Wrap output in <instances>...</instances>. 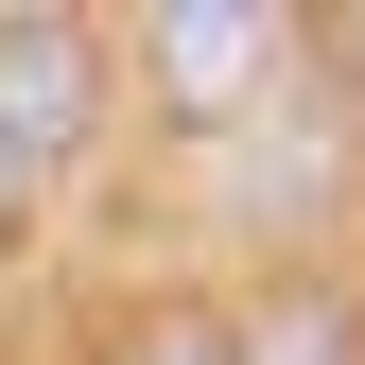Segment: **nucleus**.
Returning a JSON list of instances; mask_svg holds the SVG:
<instances>
[{"instance_id":"obj_1","label":"nucleus","mask_w":365,"mask_h":365,"mask_svg":"<svg viewBox=\"0 0 365 365\" xmlns=\"http://www.w3.org/2000/svg\"><path fill=\"white\" fill-rule=\"evenodd\" d=\"M87 105H105V35L87 18H0V140H18L35 174L87 140Z\"/></svg>"},{"instance_id":"obj_2","label":"nucleus","mask_w":365,"mask_h":365,"mask_svg":"<svg viewBox=\"0 0 365 365\" xmlns=\"http://www.w3.org/2000/svg\"><path fill=\"white\" fill-rule=\"evenodd\" d=\"M140 35H157V105L226 122V105L279 87V35H296V18H261V0H174V18H140Z\"/></svg>"},{"instance_id":"obj_3","label":"nucleus","mask_w":365,"mask_h":365,"mask_svg":"<svg viewBox=\"0 0 365 365\" xmlns=\"http://www.w3.org/2000/svg\"><path fill=\"white\" fill-rule=\"evenodd\" d=\"M122 365H244V331H209V313H157V331L122 348Z\"/></svg>"},{"instance_id":"obj_4","label":"nucleus","mask_w":365,"mask_h":365,"mask_svg":"<svg viewBox=\"0 0 365 365\" xmlns=\"http://www.w3.org/2000/svg\"><path fill=\"white\" fill-rule=\"evenodd\" d=\"M18 226H35V157L0 140V244H18Z\"/></svg>"}]
</instances>
